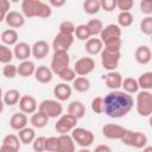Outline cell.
<instances>
[{
  "mask_svg": "<svg viewBox=\"0 0 152 152\" xmlns=\"http://www.w3.org/2000/svg\"><path fill=\"white\" fill-rule=\"evenodd\" d=\"M133 97L120 90H112L103 97V113L109 118L119 119L129 113L133 107Z\"/></svg>",
  "mask_w": 152,
  "mask_h": 152,
  "instance_id": "cell-1",
  "label": "cell"
},
{
  "mask_svg": "<svg viewBox=\"0 0 152 152\" xmlns=\"http://www.w3.org/2000/svg\"><path fill=\"white\" fill-rule=\"evenodd\" d=\"M137 112L140 116L147 118L152 114V94L150 90H141L137 95Z\"/></svg>",
  "mask_w": 152,
  "mask_h": 152,
  "instance_id": "cell-2",
  "label": "cell"
},
{
  "mask_svg": "<svg viewBox=\"0 0 152 152\" xmlns=\"http://www.w3.org/2000/svg\"><path fill=\"white\" fill-rule=\"evenodd\" d=\"M121 142H124L127 146H132L135 148H142L147 145V137L145 133L139 131H128L121 139Z\"/></svg>",
  "mask_w": 152,
  "mask_h": 152,
  "instance_id": "cell-3",
  "label": "cell"
},
{
  "mask_svg": "<svg viewBox=\"0 0 152 152\" xmlns=\"http://www.w3.org/2000/svg\"><path fill=\"white\" fill-rule=\"evenodd\" d=\"M71 138L74 142L78 144L81 147H88L94 142V134L91 131L82 128V127H75L71 131Z\"/></svg>",
  "mask_w": 152,
  "mask_h": 152,
  "instance_id": "cell-4",
  "label": "cell"
},
{
  "mask_svg": "<svg viewBox=\"0 0 152 152\" xmlns=\"http://www.w3.org/2000/svg\"><path fill=\"white\" fill-rule=\"evenodd\" d=\"M70 57L68 51H55L51 59V71L55 74H59L63 69L69 68Z\"/></svg>",
  "mask_w": 152,
  "mask_h": 152,
  "instance_id": "cell-5",
  "label": "cell"
},
{
  "mask_svg": "<svg viewBox=\"0 0 152 152\" xmlns=\"http://www.w3.org/2000/svg\"><path fill=\"white\" fill-rule=\"evenodd\" d=\"M38 110L44 113L48 118H57L62 114L63 107L57 100H44L39 103Z\"/></svg>",
  "mask_w": 152,
  "mask_h": 152,
  "instance_id": "cell-6",
  "label": "cell"
},
{
  "mask_svg": "<svg viewBox=\"0 0 152 152\" xmlns=\"http://www.w3.org/2000/svg\"><path fill=\"white\" fill-rule=\"evenodd\" d=\"M121 57V52H114V51H108L106 49H102L101 51V63L102 66L108 70V71H114L116 66L119 65V61Z\"/></svg>",
  "mask_w": 152,
  "mask_h": 152,
  "instance_id": "cell-7",
  "label": "cell"
},
{
  "mask_svg": "<svg viewBox=\"0 0 152 152\" xmlns=\"http://www.w3.org/2000/svg\"><path fill=\"white\" fill-rule=\"evenodd\" d=\"M76 124H77V119L76 118H74L70 114H64L55 124V129L59 134H66V133L71 132L76 127Z\"/></svg>",
  "mask_w": 152,
  "mask_h": 152,
  "instance_id": "cell-8",
  "label": "cell"
},
{
  "mask_svg": "<svg viewBox=\"0 0 152 152\" xmlns=\"http://www.w3.org/2000/svg\"><path fill=\"white\" fill-rule=\"evenodd\" d=\"M95 69V62L91 57H81L75 62L74 71L78 76H86Z\"/></svg>",
  "mask_w": 152,
  "mask_h": 152,
  "instance_id": "cell-9",
  "label": "cell"
},
{
  "mask_svg": "<svg viewBox=\"0 0 152 152\" xmlns=\"http://www.w3.org/2000/svg\"><path fill=\"white\" fill-rule=\"evenodd\" d=\"M127 129L120 125L116 124H106L102 127V134L104 138L107 139H112V140H121L124 138V135L126 134Z\"/></svg>",
  "mask_w": 152,
  "mask_h": 152,
  "instance_id": "cell-10",
  "label": "cell"
},
{
  "mask_svg": "<svg viewBox=\"0 0 152 152\" xmlns=\"http://www.w3.org/2000/svg\"><path fill=\"white\" fill-rule=\"evenodd\" d=\"M74 39H75L74 36L64 34V33L58 32L56 34V37L53 38L52 48H53L55 51H68L69 48L72 45Z\"/></svg>",
  "mask_w": 152,
  "mask_h": 152,
  "instance_id": "cell-11",
  "label": "cell"
},
{
  "mask_svg": "<svg viewBox=\"0 0 152 152\" xmlns=\"http://www.w3.org/2000/svg\"><path fill=\"white\" fill-rule=\"evenodd\" d=\"M40 4H42L40 0H23V2H21L23 15H25L27 18L37 17Z\"/></svg>",
  "mask_w": 152,
  "mask_h": 152,
  "instance_id": "cell-12",
  "label": "cell"
},
{
  "mask_svg": "<svg viewBox=\"0 0 152 152\" xmlns=\"http://www.w3.org/2000/svg\"><path fill=\"white\" fill-rule=\"evenodd\" d=\"M37 101L31 95H23L19 100V108L24 114H33L37 110Z\"/></svg>",
  "mask_w": 152,
  "mask_h": 152,
  "instance_id": "cell-13",
  "label": "cell"
},
{
  "mask_svg": "<svg viewBox=\"0 0 152 152\" xmlns=\"http://www.w3.org/2000/svg\"><path fill=\"white\" fill-rule=\"evenodd\" d=\"M110 38H121V28L116 24H109L104 26L100 33V40L103 43Z\"/></svg>",
  "mask_w": 152,
  "mask_h": 152,
  "instance_id": "cell-14",
  "label": "cell"
},
{
  "mask_svg": "<svg viewBox=\"0 0 152 152\" xmlns=\"http://www.w3.org/2000/svg\"><path fill=\"white\" fill-rule=\"evenodd\" d=\"M50 46L45 40H38L31 46V53L36 59H43L48 56Z\"/></svg>",
  "mask_w": 152,
  "mask_h": 152,
  "instance_id": "cell-15",
  "label": "cell"
},
{
  "mask_svg": "<svg viewBox=\"0 0 152 152\" xmlns=\"http://www.w3.org/2000/svg\"><path fill=\"white\" fill-rule=\"evenodd\" d=\"M5 21L11 28L14 30V28L21 27L25 24V18L21 13L17 12V11H10L5 17Z\"/></svg>",
  "mask_w": 152,
  "mask_h": 152,
  "instance_id": "cell-16",
  "label": "cell"
},
{
  "mask_svg": "<svg viewBox=\"0 0 152 152\" xmlns=\"http://www.w3.org/2000/svg\"><path fill=\"white\" fill-rule=\"evenodd\" d=\"M151 57H152V52H151V49L147 45H140V46H138L137 50H135V52H134L135 61L139 64H141V65H145V64L150 63Z\"/></svg>",
  "mask_w": 152,
  "mask_h": 152,
  "instance_id": "cell-17",
  "label": "cell"
},
{
  "mask_svg": "<svg viewBox=\"0 0 152 152\" xmlns=\"http://www.w3.org/2000/svg\"><path fill=\"white\" fill-rule=\"evenodd\" d=\"M30 55H31V46L27 43L20 42V43H17L14 45L13 56L17 59H19V61H27Z\"/></svg>",
  "mask_w": 152,
  "mask_h": 152,
  "instance_id": "cell-18",
  "label": "cell"
},
{
  "mask_svg": "<svg viewBox=\"0 0 152 152\" xmlns=\"http://www.w3.org/2000/svg\"><path fill=\"white\" fill-rule=\"evenodd\" d=\"M103 78L106 80V86L112 89V90H118L121 87L122 83V76L120 72L118 71H109L106 76H103Z\"/></svg>",
  "mask_w": 152,
  "mask_h": 152,
  "instance_id": "cell-19",
  "label": "cell"
},
{
  "mask_svg": "<svg viewBox=\"0 0 152 152\" xmlns=\"http://www.w3.org/2000/svg\"><path fill=\"white\" fill-rule=\"evenodd\" d=\"M71 87L66 83H58L53 88V95L58 101H66L71 96Z\"/></svg>",
  "mask_w": 152,
  "mask_h": 152,
  "instance_id": "cell-20",
  "label": "cell"
},
{
  "mask_svg": "<svg viewBox=\"0 0 152 152\" xmlns=\"http://www.w3.org/2000/svg\"><path fill=\"white\" fill-rule=\"evenodd\" d=\"M33 75H34V78L43 84L49 83L52 80V71L46 65H39L38 68H36V71Z\"/></svg>",
  "mask_w": 152,
  "mask_h": 152,
  "instance_id": "cell-21",
  "label": "cell"
},
{
  "mask_svg": "<svg viewBox=\"0 0 152 152\" xmlns=\"http://www.w3.org/2000/svg\"><path fill=\"white\" fill-rule=\"evenodd\" d=\"M27 125V116L24 113H14L10 119V126L14 131H20Z\"/></svg>",
  "mask_w": 152,
  "mask_h": 152,
  "instance_id": "cell-22",
  "label": "cell"
},
{
  "mask_svg": "<svg viewBox=\"0 0 152 152\" xmlns=\"http://www.w3.org/2000/svg\"><path fill=\"white\" fill-rule=\"evenodd\" d=\"M58 140H59L58 152H75V142L70 135L61 134L58 137Z\"/></svg>",
  "mask_w": 152,
  "mask_h": 152,
  "instance_id": "cell-23",
  "label": "cell"
},
{
  "mask_svg": "<svg viewBox=\"0 0 152 152\" xmlns=\"http://www.w3.org/2000/svg\"><path fill=\"white\" fill-rule=\"evenodd\" d=\"M68 114L72 115L78 120L86 115V107L81 101H72L68 106Z\"/></svg>",
  "mask_w": 152,
  "mask_h": 152,
  "instance_id": "cell-24",
  "label": "cell"
},
{
  "mask_svg": "<svg viewBox=\"0 0 152 152\" xmlns=\"http://www.w3.org/2000/svg\"><path fill=\"white\" fill-rule=\"evenodd\" d=\"M36 71V65L31 61H23L18 66H17V72L21 77H28L32 76Z\"/></svg>",
  "mask_w": 152,
  "mask_h": 152,
  "instance_id": "cell-25",
  "label": "cell"
},
{
  "mask_svg": "<svg viewBox=\"0 0 152 152\" xmlns=\"http://www.w3.org/2000/svg\"><path fill=\"white\" fill-rule=\"evenodd\" d=\"M102 49H103V44L100 40V38H89L86 42V51L91 56L101 53Z\"/></svg>",
  "mask_w": 152,
  "mask_h": 152,
  "instance_id": "cell-26",
  "label": "cell"
},
{
  "mask_svg": "<svg viewBox=\"0 0 152 152\" xmlns=\"http://www.w3.org/2000/svg\"><path fill=\"white\" fill-rule=\"evenodd\" d=\"M48 121H49V118L44 113H42L39 110L34 112L32 114L31 119H30V122H31V125L34 128H43V127H45L48 125Z\"/></svg>",
  "mask_w": 152,
  "mask_h": 152,
  "instance_id": "cell-27",
  "label": "cell"
},
{
  "mask_svg": "<svg viewBox=\"0 0 152 152\" xmlns=\"http://www.w3.org/2000/svg\"><path fill=\"white\" fill-rule=\"evenodd\" d=\"M20 97V93L17 89H10L2 95V101L7 106H14L19 102Z\"/></svg>",
  "mask_w": 152,
  "mask_h": 152,
  "instance_id": "cell-28",
  "label": "cell"
},
{
  "mask_svg": "<svg viewBox=\"0 0 152 152\" xmlns=\"http://www.w3.org/2000/svg\"><path fill=\"white\" fill-rule=\"evenodd\" d=\"M1 40L4 43V45H15L18 42V32L13 28H8L5 30L1 33Z\"/></svg>",
  "mask_w": 152,
  "mask_h": 152,
  "instance_id": "cell-29",
  "label": "cell"
},
{
  "mask_svg": "<svg viewBox=\"0 0 152 152\" xmlns=\"http://www.w3.org/2000/svg\"><path fill=\"white\" fill-rule=\"evenodd\" d=\"M72 88L78 93H86L90 88V81L87 77L80 76L72 81Z\"/></svg>",
  "mask_w": 152,
  "mask_h": 152,
  "instance_id": "cell-30",
  "label": "cell"
},
{
  "mask_svg": "<svg viewBox=\"0 0 152 152\" xmlns=\"http://www.w3.org/2000/svg\"><path fill=\"white\" fill-rule=\"evenodd\" d=\"M121 87L124 88V91L127 94H134L138 93L139 90V86H138V81L133 77H127L122 81Z\"/></svg>",
  "mask_w": 152,
  "mask_h": 152,
  "instance_id": "cell-31",
  "label": "cell"
},
{
  "mask_svg": "<svg viewBox=\"0 0 152 152\" xmlns=\"http://www.w3.org/2000/svg\"><path fill=\"white\" fill-rule=\"evenodd\" d=\"M18 138H19L20 142H23V144H31V142L34 140L36 134H34L33 128L25 127V128H23V129L19 131V133H18Z\"/></svg>",
  "mask_w": 152,
  "mask_h": 152,
  "instance_id": "cell-32",
  "label": "cell"
},
{
  "mask_svg": "<svg viewBox=\"0 0 152 152\" xmlns=\"http://www.w3.org/2000/svg\"><path fill=\"white\" fill-rule=\"evenodd\" d=\"M137 81H138L139 88H141L142 90H150V89H152V72L151 71H147V72L141 74Z\"/></svg>",
  "mask_w": 152,
  "mask_h": 152,
  "instance_id": "cell-33",
  "label": "cell"
},
{
  "mask_svg": "<svg viewBox=\"0 0 152 152\" xmlns=\"http://www.w3.org/2000/svg\"><path fill=\"white\" fill-rule=\"evenodd\" d=\"M83 10L88 14H96L101 10L100 0H86L83 2Z\"/></svg>",
  "mask_w": 152,
  "mask_h": 152,
  "instance_id": "cell-34",
  "label": "cell"
},
{
  "mask_svg": "<svg viewBox=\"0 0 152 152\" xmlns=\"http://www.w3.org/2000/svg\"><path fill=\"white\" fill-rule=\"evenodd\" d=\"M74 36L78 39V40H88L91 34L89 32V28L87 27L86 24H81V25H77L75 27V32H74Z\"/></svg>",
  "mask_w": 152,
  "mask_h": 152,
  "instance_id": "cell-35",
  "label": "cell"
},
{
  "mask_svg": "<svg viewBox=\"0 0 152 152\" xmlns=\"http://www.w3.org/2000/svg\"><path fill=\"white\" fill-rule=\"evenodd\" d=\"M86 25L89 28V32L91 36H97V34L100 36V33L103 28V24L100 19H90Z\"/></svg>",
  "mask_w": 152,
  "mask_h": 152,
  "instance_id": "cell-36",
  "label": "cell"
},
{
  "mask_svg": "<svg viewBox=\"0 0 152 152\" xmlns=\"http://www.w3.org/2000/svg\"><path fill=\"white\" fill-rule=\"evenodd\" d=\"M102 44H104V48H103V49H106V50H108V51L118 52V51H120V49H121L122 40H121V38H110V39L104 40Z\"/></svg>",
  "mask_w": 152,
  "mask_h": 152,
  "instance_id": "cell-37",
  "label": "cell"
},
{
  "mask_svg": "<svg viewBox=\"0 0 152 152\" xmlns=\"http://www.w3.org/2000/svg\"><path fill=\"white\" fill-rule=\"evenodd\" d=\"M134 17L131 12H120L118 15V23L122 27H128L133 24Z\"/></svg>",
  "mask_w": 152,
  "mask_h": 152,
  "instance_id": "cell-38",
  "label": "cell"
},
{
  "mask_svg": "<svg viewBox=\"0 0 152 152\" xmlns=\"http://www.w3.org/2000/svg\"><path fill=\"white\" fill-rule=\"evenodd\" d=\"M13 58V52L11 49L4 44H0V63L8 64Z\"/></svg>",
  "mask_w": 152,
  "mask_h": 152,
  "instance_id": "cell-39",
  "label": "cell"
},
{
  "mask_svg": "<svg viewBox=\"0 0 152 152\" xmlns=\"http://www.w3.org/2000/svg\"><path fill=\"white\" fill-rule=\"evenodd\" d=\"M2 145L10 146V147H12V148L19 151V148H20V140H19V138H18L17 135H14V134H7V135L4 138V140H2Z\"/></svg>",
  "mask_w": 152,
  "mask_h": 152,
  "instance_id": "cell-40",
  "label": "cell"
},
{
  "mask_svg": "<svg viewBox=\"0 0 152 152\" xmlns=\"http://www.w3.org/2000/svg\"><path fill=\"white\" fill-rule=\"evenodd\" d=\"M59 140L58 137H50L45 140V151L48 152H58Z\"/></svg>",
  "mask_w": 152,
  "mask_h": 152,
  "instance_id": "cell-41",
  "label": "cell"
},
{
  "mask_svg": "<svg viewBox=\"0 0 152 152\" xmlns=\"http://www.w3.org/2000/svg\"><path fill=\"white\" fill-rule=\"evenodd\" d=\"M140 31L146 36L152 34V17H146L140 21Z\"/></svg>",
  "mask_w": 152,
  "mask_h": 152,
  "instance_id": "cell-42",
  "label": "cell"
},
{
  "mask_svg": "<svg viewBox=\"0 0 152 152\" xmlns=\"http://www.w3.org/2000/svg\"><path fill=\"white\" fill-rule=\"evenodd\" d=\"M75 25L69 21V20H64L59 24V32L61 33H64V34H70V36H74V32H75Z\"/></svg>",
  "mask_w": 152,
  "mask_h": 152,
  "instance_id": "cell-43",
  "label": "cell"
},
{
  "mask_svg": "<svg viewBox=\"0 0 152 152\" xmlns=\"http://www.w3.org/2000/svg\"><path fill=\"white\" fill-rule=\"evenodd\" d=\"M58 76H59L61 80H63L65 83H66V82H72V81L76 78V74H75L74 69H71V68H65V69H63V70L58 74Z\"/></svg>",
  "mask_w": 152,
  "mask_h": 152,
  "instance_id": "cell-44",
  "label": "cell"
},
{
  "mask_svg": "<svg viewBox=\"0 0 152 152\" xmlns=\"http://www.w3.org/2000/svg\"><path fill=\"white\" fill-rule=\"evenodd\" d=\"M91 110L96 114H102L103 113V97L96 96L91 101Z\"/></svg>",
  "mask_w": 152,
  "mask_h": 152,
  "instance_id": "cell-45",
  "label": "cell"
},
{
  "mask_svg": "<svg viewBox=\"0 0 152 152\" xmlns=\"http://www.w3.org/2000/svg\"><path fill=\"white\" fill-rule=\"evenodd\" d=\"M2 75L5 77H7V78H14L18 75V72H17V65L11 64V63L5 64V66L2 68Z\"/></svg>",
  "mask_w": 152,
  "mask_h": 152,
  "instance_id": "cell-46",
  "label": "cell"
},
{
  "mask_svg": "<svg viewBox=\"0 0 152 152\" xmlns=\"http://www.w3.org/2000/svg\"><path fill=\"white\" fill-rule=\"evenodd\" d=\"M45 137H38L34 138V140L32 141V147L34 150V152H44L45 151Z\"/></svg>",
  "mask_w": 152,
  "mask_h": 152,
  "instance_id": "cell-47",
  "label": "cell"
},
{
  "mask_svg": "<svg viewBox=\"0 0 152 152\" xmlns=\"http://www.w3.org/2000/svg\"><path fill=\"white\" fill-rule=\"evenodd\" d=\"M51 13H52L51 6H50L49 4H46V2H43V1H42L37 17H39V18H49V17L51 15Z\"/></svg>",
  "mask_w": 152,
  "mask_h": 152,
  "instance_id": "cell-48",
  "label": "cell"
},
{
  "mask_svg": "<svg viewBox=\"0 0 152 152\" xmlns=\"http://www.w3.org/2000/svg\"><path fill=\"white\" fill-rule=\"evenodd\" d=\"M133 5V0H116V7L120 10V12H129Z\"/></svg>",
  "mask_w": 152,
  "mask_h": 152,
  "instance_id": "cell-49",
  "label": "cell"
},
{
  "mask_svg": "<svg viewBox=\"0 0 152 152\" xmlns=\"http://www.w3.org/2000/svg\"><path fill=\"white\" fill-rule=\"evenodd\" d=\"M140 11L146 14L147 17H151L152 14V0H141L140 1Z\"/></svg>",
  "mask_w": 152,
  "mask_h": 152,
  "instance_id": "cell-50",
  "label": "cell"
},
{
  "mask_svg": "<svg viewBox=\"0 0 152 152\" xmlns=\"http://www.w3.org/2000/svg\"><path fill=\"white\" fill-rule=\"evenodd\" d=\"M10 7H11V4L8 0H0V23L5 20L6 14L10 12Z\"/></svg>",
  "mask_w": 152,
  "mask_h": 152,
  "instance_id": "cell-51",
  "label": "cell"
},
{
  "mask_svg": "<svg viewBox=\"0 0 152 152\" xmlns=\"http://www.w3.org/2000/svg\"><path fill=\"white\" fill-rule=\"evenodd\" d=\"M101 8H103L107 12H112L116 7V0H101Z\"/></svg>",
  "mask_w": 152,
  "mask_h": 152,
  "instance_id": "cell-52",
  "label": "cell"
},
{
  "mask_svg": "<svg viewBox=\"0 0 152 152\" xmlns=\"http://www.w3.org/2000/svg\"><path fill=\"white\" fill-rule=\"evenodd\" d=\"M94 152H112V150L107 145H99V146L95 147Z\"/></svg>",
  "mask_w": 152,
  "mask_h": 152,
  "instance_id": "cell-53",
  "label": "cell"
},
{
  "mask_svg": "<svg viewBox=\"0 0 152 152\" xmlns=\"http://www.w3.org/2000/svg\"><path fill=\"white\" fill-rule=\"evenodd\" d=\"M50 6H53V7H62L65 5V0H50Z\"/></svg>",
  "mask_w": 152,
  "mask_h": 152,
  "instance_id": "cell-54",
  "label": "cell"
},
{
  "mask_svg": "<svg viewBox=\"0 0 152 152\" xmlns=\"http://www.w3.org/2000/svg\"><path fill=\"white\" fill-rule=\"evenodd\" d=\"M0 152H19V151H17V150H14V148H12V147H10V146L1 145V147H0Z\"/></svg>",
  "mask_w": 152,
  "mask_h": 152,
  "instance_id": "cell-55",
  "label": "cell"
},
{
  "mask_svg": "<svg viewBox=\"0 0 152 152\" xmlns=\"http://www.w3.org/2000/svg\"><path fill=\"white\" fill-rule=\"evenodd\" d=\"M4 106H5V103H4L2 99H0V114H1V113H2V110H4Z\"/></svg>",
  "mask_w": 152,
  "mask_h": 152,
  "instance_id": "cell-56",
  "label": "cell"
},
{
  "mask_svg": "<svg viewBox=\"0 0 152 152\" xmlns=\"http://www.w3.org/2000/svg\"><path fill=\"white\" fill-rule=\"evenodd\" d=\"M142 152H152V146H147V147H145Z\"/></svg>",
  "mask_w": 152,
  "mask_h": 152,
  "instance_id": "cell-57",
  "label": "cell"
},
{
  "mask_svg": "<svg viewBox=\"0 0 152 152\" xmlns=\"http://www.w3.org/2000/svg\"><path fill=\"white\" fill-rule=\"evenodd\" d=\"M77 152H91V151H89L88 148H86V147H82L80 151H77Z\"/></svg>",
  "mask_w": 152,
  "mask_h": 152,
  "instance_id": "cell-58",
  "label": "cell"
},
{
  "mask_svg": "<svg viewBox=\"0 0 152 152\" xmlns=\"http://www.w3.org/2000/svg\"><path fill=\"white\" fill-rule=\"evenodd\" d=\"M1 96H2V90H1V88H0V99H1Z\"/></svg>",
  "mask_w": 152,
  "mask_h": 152,
  "instance_id": "cell-59",
  "label": "cell"
}]
</instances>
